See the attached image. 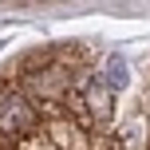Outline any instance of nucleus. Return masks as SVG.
Wrapping results in <instances>:
<instances>
[{
  "label": "nucleus",
  "instance_id": "nucleus-1",
  "mask_svg": "<svg viewBox=\"0 0 150 150\" xmlns=\"http://www.w3.org/2000/svg\"><path fill=\"white\" fill-rule=\"evenodd\" d=\"M99 83H103L111 95H119V91H127V83H130V67H127V59L122 55H107L103 63H99Z\"/></svg>",
  "mask_w": 150,
  "mask_h": 150
}]
</instances>
